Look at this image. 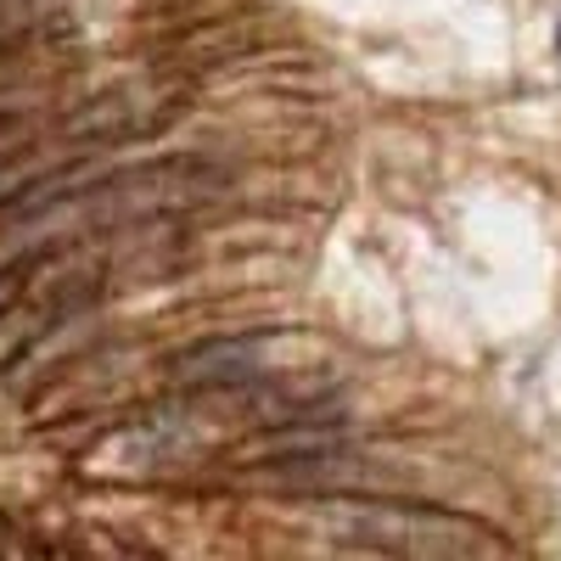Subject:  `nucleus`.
<instances>
[{"label":"nucleus","instance_id":"4","mask_svg":"<svg viewBox=\"0 0 561 561\" xmlns=\"http://www.w3.org/2000/svg\"><path fill=\"white\" fill-rule=\"evenodd\" d=\"M348 444V427L337 415H309V421H298V427H275V433H264L259 444H253V455H264V460H298V455H332V449H343Z\"/></svg>","mask_w":561,"mask_h":561},{"label":"nucleus","instance_id":"5","mask_svg":"<svg viewBox=\"0 0 561 561\" xmlns=\"http://www.w3.org/2000/svg\"><path fill=\"white\" fill-rule=\"evenodd\" d=\"M12 34V0H0V39Z\"/></svg>","mask_w":561,"mask_h":561},{"label":"nucleus","instance_id":"3","mask_svg":"<svg viewBox=\"0 0 561 561\" xmlns=\"http://www.w3.org/2000/svg\"><path fill=\"white\" fill-rule=\"evenodd\" d=\"M147 118H152V107L140 102V90H113V96H102L96 107L73 113V118L62 124V135H68V140H118V135L140 129Z\"/></svg>","mask_w":561,"mask_h":561},{"label":"nucleus","instance_id":"2","mask_svg":"<svg viewBox=\"0 0 561 561\" xmlns=\"http://www.w3.org/2000/svg\"><path fill=\"white\" fill-rule=\"evenodd\" d=\"M280 348H287V337H264V332H253V337H214V343H203L192 354H180L169 377L180 388H197V393L248 388V382H259L264 370L275 365Z\"/></svg>","mask_w":561,"mask_h":561},{"label":"nucleus","instance_id":"6","mask_svg":"<svg viewBox=\"0 0 561 561\" xmlns=\"http://www.w3.org/2000/svg\"><path fill=\"white\" fill-rule=\"evenodd\" d=\"M7 152H18V135H12V124L0 129V158H7Z\"/></svg>","mask_w":561,"mask_h":561},{"label":"nucleus","instance_id":"7","mask_svg":"<svg viewBox=\"0 0 561 561\" xmlns=\"http://www.w3.org/2000/svg\"><path fill=\"white\" fill-rule=\"evenodd\" d=\"M12 293H18V280H0V314H7V304H12Z\"/></svg>","mask_w":561,"mask_h":561},{"label":"nucleus","instance_id":"1","mask_svg":"<svg viewBox=\"0 0 561 561\" xmlns=\"http://www.w3.org/2000/svg\"><path fill=\"white\" fill-rule=\"evenodd\" d=\"M337 539L388 550V556H489L500 550L494 534L472 517H449V511H421V505H332L320 517Z\"/></svg>","mask_w":561,"mask_h":561}]
</instances>
